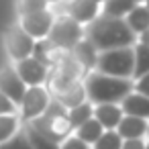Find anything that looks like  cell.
Listing matches in <instances>:
<instances>
[{
	"instance_id": "cell-1",
	"label": "cell",
	"mask_w": 149,
	"mask_h": 149,
	"mask_svg": "<svg viewBox=\"0 0 149 149\" xmlns=\"http://www.w3.org/2000/svg\"><path fill=\"white\" fill-rule=\"evenodd\" d=\"M135 33L129 29V25L123 19L114 17H100L92 21L90 27V43L100 49H116V47H131L135 43Z\"/></svg>"
},
{
	"instance_id": "cell-2",
	"label": "cell",
	"mask_w": 149,
	"mask_h": 149,
	"mask_svg": "<svg viewBox=\"0 0 149 149\" xmlns=\"http://www.w3.org/2000/svg\"><path fill=\"white\" fill-rule=\"evenodd\" d=\"M90 102L104 104V102H118L129 92H133V82L129 78H114L106 74H92L84 86Z\"/></svg>"
},
{
	"instance_id": "cell-3",
	"label": "cell",
	"mask_w": 149,
	"mask_h": 149,
	"mask_svg": "<svg viewBox=\"0 0 149 149\" xmlns=\"http://www.w3.org/2000/svg\"><path fill=\"white\" fill-rule=\"evenodd\" d=\"M29 125L35 131H39L41 135H45L47 139L55 141V143H61L74 131L72 125H70V118H68V108L61 106L57 100L49 102L47 108L39 116H35V118L29 120Z\"/></svg>"
},
{
	"instance_id": "cell-4",
	"label": "cell",
	"mask_w": 149,
	"mask_h": 149,
	"mask_svg": "<svg viewBox=\"0 0 149 149\" xmlns=\"http://www.w3.org/2000/svg\"><path fill=\"white\" fill-rule=\"evenodd\" d=\"M133 47H116L106 49L98 55L96 68L100 74L114 76V78H131L133 76Z\"/></svg>"
},
{
	"instance_id": "cell-5",
	"label": "cell",
	"mask_w": 149,
	"mask_h": 149,
	"mask_svg": "<svg viewBox=\"0 0 149 149\" xmlns=\"http://www.w3.org/2000/svg\"><path fill=\"white\" fill-rule=\"evenodd\" d=\"M49 41L57 45L59 49H74V45L82 39V25L74 21L72 17H59L51 23V29L47 33Z\"/></svg>"
},
{
	"instance_id": "cell-6",
	"label": "cell",
	"mask_w": 149,
	"mask_h": 149,
	"mask_svg": "<svg viewBox=\"0 0 149 149\" xmlns=\"http://www.w3.org/2000/svg\"><path fill=\"white\" fill-rule=\"evenodd\" d=\"M49 104V92L41 86H29L23 94L21 106H23V120H31L39 116Z\"/></svg>"
},
{
	"instance_id": "cell-7",
	"label": "cell",
	"mask_w": 149,
	"mask_h": 149,
	"mask_svg": "<svg viewBox=\"0 0 149 149\" xmlns=\"http://www.w3.org/2000/svg\"><path fill=\"white\" fill-rule=\"evenodd\" d=\"M4 41H6V49H8L10 57H15L17 61H19V59L29 57V55H31V51H33V43H35V39H33L29 33H25L21 25H19V27L8 29V33H6V37H4Z\"/></svg>"
},
{
	"instance_id": "cell-8",
	"label": "cell",
	"mask_w": 149,
	"mask_h": 149,
	"mask_svg": "<svg viewBox=\"0 0 149 149\" xmlns=\"http://www.w3.org/2000/svg\"><path fill=\"white\" fill-rule=\"evenodd\" d=\"M51 23H53V15L45 8V10H37V13L23 15L21 27L33 39H45L47 33H49V29H51Z\"/></svg>"
},
{
	"instance_id": "cell-9",
	"label": "cell",
	"mask_w": 149,
	"mask_h": 149,
	"mask_svg": "<svg viewBox=\"0 0 149 149\" xmlns=\"http://www.w3.org/2000/svg\"><path fill=\"white\" fill-rule=\"evenodd\" d=\"M17 74L25 86H41L47 80V68L31 55L17 61Z\"/></svg>"
},
{
	"instance_id": "cell-10",
	"label": "cell",
	"mask_w": 149,
	"mask_h": 149,
	"mask_svg": "<svg viewBox=\"0 0 149 149\" xmlns=\"http://www.w3.org/2000/svg\"><path fill=\"white\" fill-rule=\"evenodd\" d=\"M25 90H27V86H25L23 80L19 78L17 70L6 68V70L0 72V92H2L13 104H21Z\"/></svg>"
},
{
	"instance_id": "cell-11",
	"label": "cell",
	"mask_w": 149,
	"mask_h": 149,
	"mask_svg": "<svg viewBox=\"0 0 149 149\" xmlns=\"http://www.w3.org/2000/svg\"><path fill=\"white\" fill-rule=\"evenodd\" d=\"M63 55V49H59L57 45H53L49 39H39L33 43V51L31 57H35L39 63H43L45 68H53Z\"/></svg>"
},
{
	"instance_id": "cell-12",
	"label": "cell",
	"mask_w": 149,
	"mask_h": 149,
	"mask_svg": "<svg viewBox=\"0 0 149 149\" xmlns=\"http://www.w3.org/2000/svg\"><path fill=\"white\" fill-rule=\"evenodd\" d=\"M120 110L129 116H139V118H149V96H143L139 92H129L120 100Z\"/></svg>"
},
{
	"instance_id": "cell-13",
	"label": "cell",
	"mask_w": 149,
	"mask_h": 149,
	"mask_svg": "<svg viewBox=\"0 0 149 149\" xmlns=\"http://www.w3.org/2000/svg\"><path fill=\"white\" fill-rule=\"evenodd\" d=\"M92 116L100 123L102 129H116L118 120L123 118V110L114 102H104V104H98L96 108H92Z\"/></svg>"
},
{
	"instance_id": "cell-14",
	"label": "cell",
	"mask_w": 149,
	"mask_h": 149,
	"mask_svg": "<svg viewBox=\"0 0 149 149\" xmlns=\"http://www.w3.org/2000/svg\"><path fill=\"white\" fill-rule=\"evenodd\" d=\"M116 133L120 135V139H141L145 133H147V123L145 118H139V116H123L116 125Z\"/></svg>"
},
{
	"instance_id": "cell-15",
	"label": "cell",
	"mask_w": 149,
	"mask_h": 149,
	"mask_svg": "<svg viewBox=\"0 0 149 149\" xmlns=\"http://www.w3.org/2000/svg\"><path fill=\"white\" fill-rule=\"evenodd\" d=\"M68 10H70V17L82 25V23H92L96 19L98 4L94 2V0H72Z\"/></svg>"
},
{
	"instance_id": "cell-16",
	"label": "cell",
	"mask_w": 149,
	"mask_h": 149,
	"mask_svg": "<svg viewBox=\"0 0 149 149\" xmlns=\"http://www.w3.org/2000/svg\"><path fill=\"white\" fill-rule=\"evenodd\" d=\"M53 94H55V100H57L61 106L72 108V106H76V104L84 102L86 90H84V86H82V84L76 80V82L68 84L65 88H61V90H57V92H53Z\"/></svg>"
},
{
	"instance_id": "cell-17",
	"label": "cell",
	"mask_w": 149,
	"mask_h": 149,
	"mask_svg": "<svg viewBox=\"0 0 149 149\" xmlns=\"http://www.w3.org/2000/svg\"><path fill=\"white\" fill-rule=\"evenodd\" d=\"M125 23L129 25V29H131L135 35L147 31V29H149V8L135 4V6L131 8V13L127 15V21H125Z\"/></svg>"
},
{
	"instance_id": "cell-18",
	"label": "cell",
	"mask_w": 149,
	"mask_h": 149,
	"mask_svg": "<svg viewBox=\"0 0 149 149\" xmlns=\"http://www.w3.org/2000/svg\"><path fill=\"white\" fill-rule=\"evenodd\" d=\"M76 49V61L84 68V70H90L96 65V59H98V53H96V47L90 43V41H78L74 45Z\"/></svg>"
},
{
	"instance_id": "cell-19",
	"label": "cell",
	"mask_w": 149,
	"mask_h": 149,
	"mask_svg": "<svg viewBox=\"0 0 149 149\" xmlns=\"http://www.w3.org/2000/svg\"><path fill=\"white\" fill-rule=\"evenodd\" d=\"M102 127H100V123L94 118V116H90L88 120H84L78 129H76V137L78 139H82L84 143H88V145H92L100 135H102Z\"/></svg>"
},
{
	"instance_id": "cell-20",
	"label": "cell",
	"mask_w": 149,
	"mask_h": 149,
	"mask_svg": "<svg viewBox=\"0 0 149 149\" xmlns=\"http://www.w3.org/2000/svg\"><path fill=\"white\" fill-rule=\"evenodd\" d=\"M133 76L135 78H141L143 74L149 72V45H143L139 43L135 49H133Z\"/></svg>"
},
{
	"instance_id": "cell-21",
	"label": "cell",
	"mask_w": 149,
	"mask_h": 149,
	"mask_svg": "<svg viewBox=\"0 0 149 149\" xmlns=\"http://www.w3.org/2000/svg\"><path fill=\"white\" fill-rule=\"evenodd\" d=\"M133 6H135L133 0H104V17L123 19L131 13Z\"/></svg>"
},
{
	"instance_id": "cell-22",
	"label": "cell",
	"mask_w": 149,
	"mask_h": 149,
	"mask_svg": "<svg viewBox=\"0 0 149 149\" xmlns=\"http://www.w3.org/2000/svg\"><path fill=\"white\" fill-rule=\"evenodd\" d=\"M92 116V104L90 102H80V104H76V106H72V108H68V118H70V125H72V129H78L84 120H88Z\"/></svg>"
},
{
	"instance_id": "cell-23",
	"label": "cell",
	"mask_w": 149,
	"mask_h": 149,
	"mask_svg": "<svg viewBox=\"0 0 149 149\" xmlns=\"http://www.w3.org/2000/svg\"><path fill=\"white\" fill-rule=\"evenodd\" d=\"M120 135L114 131V129H106L102 131V135L92 143V149H120Z\"/></svg>"
},
{
	"instance_id": "cell-24",
	"label": "cell",
	"mask_w": 149,
	"mask_h": 149,
	"mask_svg": "<svg viewBox=\"0 0 149 149\" xmlns=\"http://www.w3.org/2000/svg\"><path fill=\"white\" fill-rule=\"evenodd\" d=\"M25 135L29 137V141H31L33 149H59V143H55V141L47 139L45 135H41L39 131H35L31 125H27V127H25Z\"/></svg>"
},
{
	"instance_id": "cell-25",
	"label": "cell",
	"mask_w": 149,
	"mask_h": 149,
	"mask_svg": "<svg viewBox=\"0 0 149 149\" xmlns=\"http://www.w3.org/2000/svg\"><path fill=\"white\" fill-rule=\"evenodd\" d=\"M0 149H33V145L25 135V131H21V133H13L6 141L0 143Z\"/></svg>"
},
{
	"instance_id": "cell-26",
	"label": "cell",
	"mask_w": 149,
	"mask_h": 149,
	"mask_svg": "<svg viewBox=\"0 0 149 149\" xmlns=\"http://www.w3.org/2000/svg\"><path fill=\"white\" fill-rule=\"evenodd\" d=\"M19 129V118L15 114H0V143L6 141Z\"/></svg>"
},
{
	"instance_id": "cell-27",
	"label": "cell",
	"mask_w": 149,
	"mask_h": 149,
	"mask_svg": "<svg viewBox=\"0 0 149 149\" xmlns=\"http://www.w3.org/2000/svg\"><path fill=\"white\" fill-rule=\"evenodd\" d=\"M47 2L45 0H23L21 2V13L29 15V13H37V10H45Z\"/></svg>"
},
{
	"instance_id": "cell-28",
	"label": "cell",
	"mask_w": 149,
	"mask_h": 149,
	"mask_svg": "<svg viewBox=\"0 0 149 149\" xmlns=\"http://www.w3.org/2000/svg\"><path fill=\"white\" fill-rule=\"evenodd\" d=\"M59 149H90V145L84 143L82 139H78L76 135H74V137L70 135V137H65V139L59 143Z\"/></svg>"
},
{
	"instance_id": "cell-29",
	"label": "cell",
	"mask_w": 149,
	"mask_h": 149,
	"mask_svg": "<svg viewBox=\"0 0 149 149\" xmlns=\"http://www.w3.org/2000/svg\"><path fill=\"white\" fill-rule=\"evenodd\" d=\"M133 90L143 94V96H149V72L143 74L141 78H137V82L133 84Z\"/></svg>"
},
{
	"instance_id": "cell-30",
	"label": "cell",
	"mask_w": 149,
	"mask_h": 149,
	"mask_svg": "<svg viewBox=\"0 0 149 149\" xmlns=\"http://www.w3.org/2000/svg\"><path fill=\"white\" fill-rule=\"evenodd\" d=\"M15 106L17 104H13L2 92H0V114H15Z\"/></svg>"
},
{
	"instance_id": "cell-31",
	"label": "cell",
	"mask_w": 149,
	"mask_h": 149,
	"mask_svg": "<svg viewBox=\"0 0 149 149\" xmlns=\"http://www.w3.org/2000/svg\"><path fill=\"white\" fill-rule=\"evenodd\" d=\"M120 149H145L143 139H123Z\"/></svg>"
},
{
	"instance_id": "cell-32",
	"label": "cell",
	"mask_w": 149,
	"mask_h": 149,
	"mask_svg": "<svg viewBox=\"0 0 149 149\" xmlns=\"http://www.w3.org/2000/svg\"><path fill=\"white\" fill-rule=\"evenodd\" d=\"M139 35H141V43L143 45H149V29L143 31V33H139Z\"/></svg>"
},
{
	"instance_id": "cell-33",
	"label": "cell",
	"mask_w": 149,
	"mask_h": 149,
	"mask_svg": "<svg viewBox=\"0 0 149 149\" xmlns=\"http://www.w3.org/2000/svg\"><path fill=\"white\" fill-rule=\"evenodd\" d=\"M133 2H135V4H137V2H145V0H133Z\"/></svg>"
},
{
	"instance_id": "cell-34",
	"label": "cell",
	"mask_w": 149,
	"mask_h": 149,
	"mask_svg": "<svg viewBox=\"0 0 149 149\" xmlns=\"http://www.w3.org/2000/svg\"><path fill=\"white\" fill-rule=\"evenodd\" d=\"M94 2H96V4H100V2H104V0H94Z\"/></svg>"
},
{
	"instance_id": "cell-35",
	"label": "cell",
	"mask_w": 149,
	"mask_h": 149,
	"mask_svg": "<svg viewBox=\"0 0 149 149\" xmlns=\"http://www.w3.org/2000/svg\"><path fill=\"white\" fill-rule=\"evenodd\" d=\"M45 2H57V0H45Z\"/></svg>"
},
{
	"instance_id": "cell-36",
	"label": "cell",
	"mask_w": 149,
	"mask_h": 149,
	"mask_svg": "<svg viewBox=\"0 0 149 149\" xmlns=\"http://www.w3.org/2000/svg\"><path fill=\"white\" fill-rule=\"evenodd\" d=\"M145 149H149V143H145Z\"/></svg>"
},
{
	"instance_id": "cell-37",
	"label": "cell",
	"mask_w": 149,
	"mask_h": 149,
	"mask_svg": "<svg viewBox=\"0 0 149 149\" xmlns=\"http://www.w3.org/2000/svg\"><path fill=\"white\" fill-rule=\"evenodd\" d=\"M145 2H147V8H149V0H145Z\"/></svg>"
},
{
	"instance_id": "cell-38",
	"label": "cell",
	"mask_w": 149,
	"mask_h": 149,
	"mask_svg": "<svg viewBox=\"0 0 149 149\" xmlns=\"http://www.w3.org/2000/svg\"><path fill=\"white\" fill-rule=\"evenodd\" d=\"M147 135H149V125H147Z\"/></svg>"
}]
</instances>
